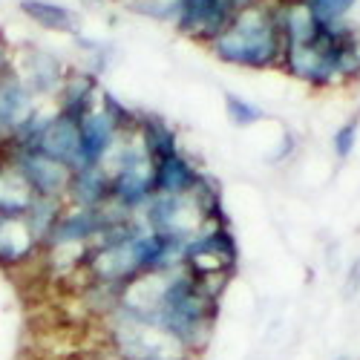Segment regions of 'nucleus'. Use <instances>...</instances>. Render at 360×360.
Here are the masks:
<instances>
[{
  "label": "nucleus",
  "mask_w": 360,
  "mask_h": 360,
  "mask_svg": "<svg viewBox=\"0 0 360 360\" xmlns=\"http://www.w3.org/2000/svg\"><path fill=\"white\" fill-rule=\"evenodd\" d=\"M217 320H219V300L207 294L188 268H176V271L165 274L162 294L153 317H150V326L170 335L191 357H199L211 349Z\"/></svg>",
  "instance_id": "nucleus-1"
},
{
  "label": "nucleus",
  "mask_w": 360,
  "mask_h": 360,
  "mask_svg": "<svg viewBox=\"0 0 360 360\" xmlns=\"http://www.w3.org/2000/svg\"><path fill=\"white\" fill-rule=\"evenodd\" d=\"M283 35L271 9V0L239 9L225 32L207 46L217 61L239 70H280L283 61Z\"/></svg>",
  "instance_id": "nucleus-2"
},
{
  "label": "nucleus",
  "mask_w": 360,
  "mask_h": 360,
  "mask_svg": "<svg viewBox=\"0 0 360 360\" xmlns=\"http://www.w3.org/2000/svg\"><path fill=\"white\" fill-rule=\"evenodd\" d=\"M182 268L199 280L205 277H228L233 280L239 268V243L231 225H207L193 239L185 243Z\"/></svg>",
  "instance_id": "nucleus-3"
},
{
  "label": "nucleus",
  "mask_w": 360,
  "mask_h": 360,
  "mask_svg": "<svg viewBox=\"0 0 360 360\" xmlns=\"http://www.w3.org/2000/svg\"><path fill=\"white\" fill-rule=\"evenodd\" d=\"M139 219L150 233L179 239V243H188V239H193L199 231L207 228V219L202 217L199 205L193 202L191 193H182V196L153 193V199L139 211Z\"/></svg>",
  "instance_id": "nucleus-4"
},
{
  "label": "nucleus",
  "mask_w": 360,
  "mask_h": 360,
  "mask_svg": "<svg viewBox=\"0 0 360 360\" xmlns=\"http://www.w3.org/2000/svg\"><path fill=\"white\" fill-rule=\"evenodd\" d=\"M236 12H239L236 0H185L173 20V29L179 35L191 38L193 44L211 46L231 26Z\"/></svg>",
  "instance_id": "nucleus-5"
},
{
  "label": "nucleus",
  "mask_w": 360,
  "mask_h": 360,
  "mask_svg": "<svg viewBox=\"0 0 360 360\" xmlns=\"http://www.w3.org/2000/svg\"><path fill=\"white\" fill-rule=\"evenodd\" d=\"M4 159L26 182L32 196H38V199H64L67 196L70 176H72L70 167L52 162L49 156L38 153V150H12Z\"/></svg>",
  "instance_id": "nucleus-6"
},
{
  "label": "nucleus",
  "mask_w": 360,
  "mask_h": 360,
  "mask_svg": "<svg viewBox=\"0 0 360 360\" xmlns=\"http://www.w3.org/2000/svg\"><path fill=\"white\" fill-rule=\"evenodd\" d=\"M12 67L18 70L23 84L32 89V96L44 101H52L58 96L64 75L70 70L61 55H55L52 49L38 44H26L20 52H12Z\"/></svg>",
  "instance_id": "nucleus-7"
},
{
  "label": "nucleus",
  "mask_w": 360,
  "mask_h": 360,
  "mask_svg": "<svg viewBox=\"0 0 360 360\" xmlns=\"http://www.w3.org/2000/svg\"><path fill=\"white\" fill-rule=\"evenodd\" d=\"M78 136H81V153H78V170L81 167H98L107 162V156L112 153V147L118 144L124 133L118 130L110 115L96 107L93 112H86L78 124Z\"/></svg>",
  "instance_id": "nucleus-8"
},
{
  "label": "nucleus",
  "mask_w": 360,
  "mask_h": 360,
  "mask_svg": "<svg viewBox=\"0 0 360 360\" xmlns=\"http://www.w3.org/2000/svg\"><path fill=\"white\" fill-rule=\"evenodd\" d=\"M98 96H101V78L84 67H70L61 89H58V96L52 98L55 101L52 107L58 112L75 118V122H81L86 112H93L98 107Z\"/></svg>",
  "instance_id": "nucleus-9"
},
{
  "label": "nucleus",
  "mask_w": 360,
  "mask_h": 360,
  "mask_svg": "<svg viewBox=\"0 0 360 360\" xmlns=\"http://www.w3.org/2000/svg\"><path fill=\"white\" fill-rule=\"evenodd\" d=\"M98 233H101L98 207H72V205H67L61 219H58V225L52 228L49 239L44 243V248H52V245H89L93 248Z\"/></svg>",
  "instance_id": "nucleus-10"
},
{
  "label": "nucleus",
  "mask_w": 360,
  "mask_h": 360,
  "mask_svg": "<svg viewBox=\"0 0 360 360\" xmlns=\"http://www.w3.org/2000/svg\"><path fill=\"white\" fill-rule=\"evenodd\" d=\"M78 124L75 118L64 115V112H52L49 124L44 130V139L38 144V153L49 156L52 162L64 165L70 170H78V153H81V136H78Z\"/></svg>",
  "instance_id": "nucleus-11"
},
{
  "label": "nucleus",
  "mask_w": 360,
  "mask_h": 360,
  "mask_svg": "<svg viewBox=\"0 0 360 360\" xmlns=\"http://www.w3.org/2000/svg\"><path fill=\"white\" fill-rule=\"evenodd\" d=\"M18 12L38 29L58 35H81V15L58 0H18Z\"/></svg>",
  "instance_id": "nucleus-12"
},
{
  "label": "nucleus",
  "mask_w": 360,
  "mask_h": 360,
  "mask_svg": "<svg viewBox=\"0 0 360 360\" xmlns=\"http://www.w3.org/2000/svg\"><path fill=\"white\" fill-rule=\"evenodd\" d=\"M41 257V245L35 243L32 231L23 219H4L0 217V268L15 271Z\"/></svg>",
  "instance_id": "nucleus-13"
},
{
  "label": "nucleus",
  "mask_w": 360,
  "mask_h": 360,
  "mask_svg": "<svg viewBox=\"0 0 360 360\" xmlns=\"http://www.w3.org/2000/svg\"><path fill=\"white\" fill-rule=\"evenodd\" d=\"M202 176V167L185 153L167 156L165 162L153 165V193H162V196H182V193H191L196 179Z\"/></svg>",
  "instance_id": "nucleus-14"
},
{
  "label": "nucleus",
  "mask_w": 360,
  "mask_h": 360,
  "mask_svg": "<svg viewBox=\"0 0 360 360\" xmlns=\"http://www.w3.org/2000/svg\"><path fill=\"white\" fill-rule=\"evenodd\" d=\"M136 136L144 147V153L150 156V162L159 165L165 162L167 156L179 153V136L176 130L170 127L167 118L156 115V112H139V127H136Z\"/></svg>",
  "instance_id": "nucleus-15"
},
{
  "label": "nucleus",
  "mask_w": 360,
  "mask_h": 360,
  "mask_svg": "<svg viewBox=\"0 0 360 360\" xmlns=\"http://www.w3.org/2000/svg\"><path fill=\"white\" fill-rule=\"evenodd\" d=\"M110 199V173L98 167H81L72 170L70 176V188L64 202L72 207H98Z\"/></svg>",
  "instance_id": "nucleus-16"
},
{
  "label": "nucleus",
  "mask_w": 360,
  "mask_h": 360,
  "mask_svg": "<svg viewBox=\"0 0 360 360\" xmlns=\"http://www.w3.org/2000/svg\"><path fill=\"white\" fill-rule=\"evenodd\" d=\"M32 191L26 188L23 179L0 159V217L4 219H23V214L32 205Z\"/></svg>",
  "instance_id": "nucleus-17"
},
{
  "label": "nucleus",
  "mask_w": 360,
  "mask_h": 360,
  "mask_svg": "<svg viewBox=\"0 0 360 360\" xmlns=\"http://www.w3.org/2000/svg\"><path fill=\"white\" fill-rule=\"evenodd\" d=\"M191 196L199 205V211L207 219V225H231L228 222V211H225V199H222V185L217 182V176L202 170V176L196 179V185L191 191Z\"/></svg>",
  "instance_id": "nucleus-18"
},
{
  "label": "nucleus",
  "mask_w": 360,
  "mask_h": 360,
  "mask_svg": "<svg viewBox=\"0 0 360 360\" xmlns=\"http://www.w3.org/2000/svg\"><path fill=\"white\" fill-rule=\"evenodd\" d=\"M64 207H67V202L64 199H32V205H29V211L23 214V222H26V228L32 231V236H35V243L44 248V243L49 239V233H52V228L58 225V219H61V214H64Z\"/></svg>",
  "instance_id": "nucleus-19"
},
{
  "label": "nucleus",
  "mask_w": 360,
  "mask_h": 360,
  "mask_svg": "<svg viewBox=\"0 0 360 360\" xmlns=\"http://www.w3.org/2000/svg\"><path fill=\"white\" fill-rule=\"evenodd\" d=\"M225 101V115H228V122L236 127V130H248L254 124H259L262 118H265V110L243 96H236V93H225L222 96Z\"/></svg>",
  "instance_id": "nucleus-20"
},
{
  "label": "nucleus",
  "mask_w": 360,
  "mask_h": 360,
  "mask_svg": "<svg viewBox=\"0 0 360 360\" xmlns=\"http://www.w3.org/2000/svg\"><path fill=\"white\" fill-rule=\"evenodd\" d=\"M75 44H78V49H81V52H84V58H86V67H84V70L96 72V75H101V72L115 61V46H112V44H107V41H98V38H81V35H75Z\"/></svg>",
  "instance_id": "nucleus-21"
},
{
  "label": "nucleus",
  "mask_w": 360,
  "mask_h": 360,
  "mask_svg": "<svg viewBox=\"0 0 360 360\" xmlns=\"http://www.w3.org/2000/svg\"><path fill=\"white\" fill-rule=\"evenodd\" d=\"M306 6L320 26H332V23L349 20L352 9L357 6V0H306Z\"/></svg>",
  "instance_id": "nucleus-22"
},
{
  "label": "nucleus",
  "mask_w": 360,
  "mask_h": 360,
  "mask_svg": "<svg viewBox=\"0 0 360 360\" xmlns=\"http://www.w3.org/2000/svg\"><path fill=\"white\" fill-rule=\"evenodd\" d=\"M357 139H360V112L346 118V122L332 133V153H335L338 162L352 159L354 147H357Z\"/></svg>",
  "instance_id": "nucleus-23"
},
{
  "label": "nucleus",
  "mask_w": 360,
  "mask_h": 360,
  "mask_svg": "<svg viewBox=\"0 0 360 360\" xmlns=\"http://www.w3.org/2000/svg\"><path fill=\"white\" fill-rule=\"evenodd\" d=\"M340 81H343V84L360 81V23H354L352 38H349V44H346L343 61H340Z\"/></svg>",
  "instance_id": "nucleus-24"
},
{
  "label": "nucleus",
  "mask_w": 360,
  "mask_h": 360,
  "mask_svg": "<svg viewBox=\"0 0 360 360\" xmlns=\"http://www.w3.org/2000/svg\"><path fill=\"white\" fill-rule=\"evenodd\" d=\"M294 153H297V136H294L291 130H285V133H283V139H280L277 153L271 156V165H283V162H288Z\"/></svg>",
  "instance_id": "nucleus-25"
},
{
  "label": "nucleus",
  "mask_w": 360,
  "mask_h": 360,
  "mask_svg": "<svg viewBox=\"0 0 360 360\" xmlns=\"http://www.w3.org/2000/svg\"><path fill=\"white\" fill-rule=\"evenodd\" d=\"M360 294V257L349 265V274H346V297Z\"/></svg>",
  "instance_id": "nucleus-26"
},
{
  "label": "nucleus",
  "mask_w": 360,
  "mask_h": 360,
  "mask_svg": "<svg viewBox=\"0 0 360 360\" xmlns=\"http://www.w3.org/2000/svg\"><path fill=\"white\" fill-rule=\"evenodd\" d=\"M78 360H122L115 352H110L107 346H101V349H96V352H86V354H81Z\"/></svg>",
  "instance_id": "nucleus-27"
},
{
  "label": "nucleus",
  "mask_w": 360,
  "mask_h": 360,
  "mask_svg": "<svg viewBox=\"0 0 360 360\" xmlns=\"http://www.w3.org/2000/svg\"><path fill=\"white\" fill-rule=\"evenodd\" d=\"M9 67H12V49L4 44V38H0V75H4Z\"/></svg>",
  "instance_id": "nucleus-28"
},
{
  "label": "nucleus",
  "mask_w": 360,
  "mask_h": 360,
  "mask_svg": "<svg viewBox=\"0 0 360 360\" xmlns=\"http://www.w3.org/2000/svg\"><path fill=\"white\" fill-rule=\"evenodd\" d=\"M115 4L122 6V9H127V12H136L141 4H147V0H115Z\"/></svg>",
  "instance_id": "nucleus-29"
},
{
  "label": "nucleus",
  "mask_w": 360,
  "mask_h": 360,
  "mask_svg": "<svg viewBox=\"0 0 360 360\" xmlns=\"http://www.w3.org/2000/svg\"><path fill=\"white\" fill-rule=\"evenodd\" d=\"M239 9H245V6H254V4H262V0H236Z\"/></svg>",
  "instance_id": "nucleus-30"
},
{
  "label": "nucleus",
  "mask_w": 360,
  "mask_h": 360,
  "mask_svg": "<svg viewBox=\"0 0 360 360\" xmlns=\"http://www.w3.org/2000/svg\"><path fill=\"white\" fill-rule=\"evenodd\" d=\"M335 360H354V357H352V354H338Z\"/></svg>",
  "instance_id": "nucleus-31"
}]
</instances>
